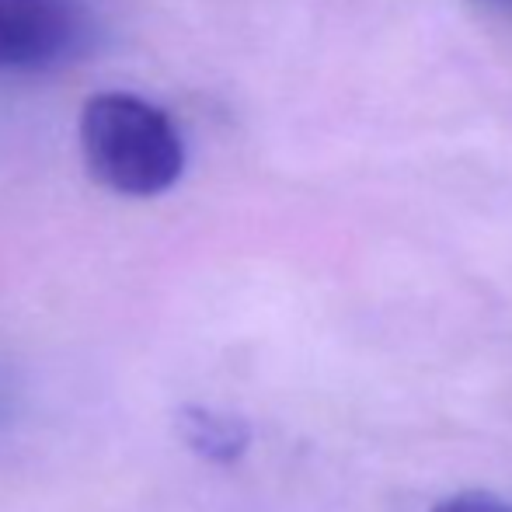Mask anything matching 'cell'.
<instances>
[{
	"label": "cell",
	"instance_id": "1",
	"mask_svg": "<svg viewBox=\"0 0 512 512\" xmlns=\"http://www.w3.org/2000/svg\"><path fill=\"white\" fill-rule=\"evenodd\" d=\"M77 140L88 175L119 196H161L185 171V143L168 112L126 91L88 98Z\"/></svg>",
	"mask_w": 512,
	"mask_h": 512
},
{
	"label": "cell",
	"instance_id": "3",
	"mask_svg": "<svg viewBox=\"0 0 512 512\" xmlns=\"http://www.w3.org/2000/svg\"><path fill=\"white\" fill-rule=\"evenodd\" d=\"M185 436L209 460H237L241 450L248 446V429L237 418L213 415L206 408H189L185 411Z\"/></svg>",
	"mask_w": 512,
	"mask_h": 512
},
{
	"label": "cell",
	"instance_id": "2",
	"mask_svg": "<svg viewBox=\"0 0 512 512\" xmlns=\"http://www.w3.org/2000/svg\"><path fill=\"white\" fill-rule=\"evenodd\" d=\"M91 14L81 0H0V70L42 74L84 53Z\"/></svg>",
	"mask_w": 512,
	"mask_h": 512
},
{
	"label": "cell",
	"instance_id": "4",
	"mask_svg": "<svg viewBox=\"0 0 512 512\" xmlns=\"http://www.w3.org/2000/svg\"><path fill=\"white\" fill-rule=\"evenodd\" d=\"M432 512H512V502L495 499L485 492H467V495H453V499L439 502Z\"/></svg>",
	"mask_w": 512,
	"mask_h": 512
},
{
	"label": "cell",
	"instance_id": "5",
	"mask_svg": "<svg viewBox=\"0 0 512 512\" xmlns=\"http://www.w3.org/2000/svg\"><path fill=\"white\" fill-rule=\"evenodd\" d=\"M474 11L488 14V18H499V21H509L512 25V0H467Z\"/></svg>",
	"mask_w": 512,
	"mask_h": 512
}]
</instances>
